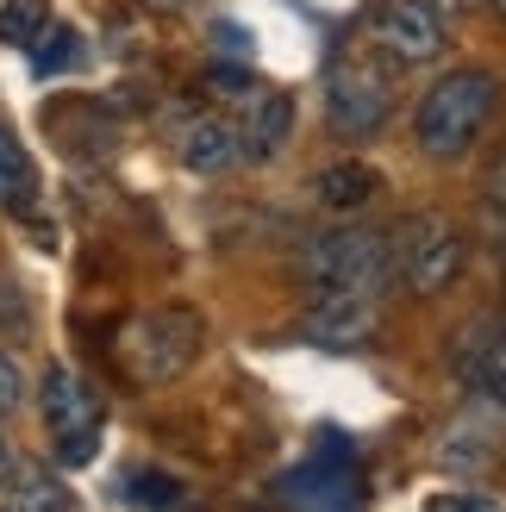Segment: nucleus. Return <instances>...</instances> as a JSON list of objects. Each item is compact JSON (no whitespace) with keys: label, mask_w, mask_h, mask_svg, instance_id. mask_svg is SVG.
Masks as SVG:
<instances>
[{"label":"nucleus","mask_w":506,"mask_h":512,"mask_svg":"<svg viewBox=\"0 0 506 512\" xmlns=\"http://www.w3.org/2000/svg\"><path fill=\"white\" fill-rule=\"evenodd\" d=\"M500 107V82L488 69H450L444 82L425 88L419 113H413V138L425 157H463V150H475V138L488 132V119Z\"/></svg>","instance_id":"obj_1"},{"label":"nucleus","mask_w":506,"mask_h":512,"mask_svg":"<svg viewBox=\"0 0 506 512\" xmlns=\"http://www.w3.org/2000/svg\"><path fill=\"white\" fill-rule=\"evenodd\" d=\"M200 356V313L194 306H150V313L125 319L113 338V363L132 388H163Z\"/></svg>","instance_id":"obj_2"},{"label":"nucleus","mask_w":506,"mask_h":512,"mask_svg":"<svg viewBox=\"0 0 506 512\" xmlns=\"http://www.w3.org/2000/svg\"><path fill=\"white\" fill-rule=\"evenodd\" d=\"M388 275H394V232H375V225H332L300 250V281L313 300L344 288H382Z\"/></svg>","instance_id":"obj_3"},{"label":"nucleus","mask_w":506,"mask_h":512,"mask_svg":"<svg viewBox=\"0 0 506 512\" xmlns=\"http://www.w3.org/2000/svg\"><path fill=\"white\" fill-rule=\"evenodd\" d=\"M463 263H469V238L444 213H413L394 225V275L407 294H419V300L450 294Z\"/></svg>","instance_id":"obj_4"},{"label":"nucleus","mask_w":506,"mask_h":512,"mask_svg":"<svg viewBox=\"0 0 506 512\" xmlns=\"http://www.w3.org/2000/svg\"><path fill=\"white\" fill-rule=\"evenodd\" d=\"M325 113L344 138H369L382 132L388 113H394V75L382 69V50H344L325 75Z\"/></svg>","instance_id":"obj_5"},{"label":"nucleus","mask_w":506,"mask_h":512,"mask_svg":"<svg viewBox=\"0 0 506 512\" xmlns=\"http://www.w3.org/2000/svg\"><path fill=\"white\" fill-rule=\"evenodd\" d=\"M38 413H44V431L57 456L75 469V463H94L100 450V394L88 388L69 363H50L44 381H38Z\"/></svg>","instance_id":"obj_6"},{"label":"nucleus","mask_w":506,"mask_h":512,"mask_svg":"<svg viewBox=\"0 0 506 512\" xmlns=\"http://www.w3.org/2000/svg\"><path fill=\"white\" fill-rule=\"evenodd\" d=\"M369 44L394 63H438L450 50V32H444V13L432 0H375L369 7Z\"/></svg>","instance_id":"obj_7"},{"label":"nucleus","mask_w":506,"mask_h":512,"mask_svg":"<svg viewBox=\"0 0 506 512\" xmlns=\"http://www.w3.org/2000/svg\"><path fill=\"white\" fill-rule=\"evenodd\" d=\"M375 325H382L375 288H344V294H319L300 331H307V344H319V350H357V344L375 338Z\"/></svg>","instance_id":"obj_8"},{"label":"nucleus","mask_w":506,"mask_h":512,"mask_svg":"<svg viewBox=\"0 0 506 512\" xmlns=\"http://www.w3.org/2000/svg\"><path fill=\"white\" fill-rule=\"evenodd\" d=\"M175 150H182V163L200 169V175L232 169V163L244 157L238 119H225V113H194V119H182V132H175Z\"/></svg>","instance_id":"obj_9"},{"label":"nucleus","mask_w":506,"mask_h":512,"mask_svg":"<svg viewBox=\"0 0 506 512\" xmlns=\"http://www.w3.org/2000/svg\"><path fill=\"white\" fill-rule=\"evenodd\" d=\"M288 132H294V94H282V88H263L257 100L244 107V125H238V138H244V157H275V150L288 144Z\"/></svg>","instance_id":"obj_10"},{"label":"nucleus","mask_w":506,"mask_h":512,"mask_svg":"<svg viewBox=\"0 0 506 512\" xmlns=\"http://www.w3.org/2000/svg\"><path fill=\"white\" fill-rule=\"evenodd\" d=\"M0 500H7V512H75V494L44 463H19Z\"/></svg>","instance_id":"obj_11"},{"label":"nucleus","mask_w":506,"mask_h":512,"mask_svg":"<svg viewBox=\"0 0 506 512\" xmlns=\"http://www.w3.org/2000/svg\"><path fill=\"white\" fill-rule=\"evenodd\" d=\"M313 188H319V207H332V213H357V207H369V200L382 194V175H375L369 163H332Z\"/></svg>","instance_id":"obj_12"},{"label":"nucleus","mask_w":506,"mask_h":512,"mask_svg":"<svg viewBox=\"0 0 506 512\" xmlns=\"http://www.w3.org/2000/svg\"><path fill=\"white\" fill-rule=\"evenodd\" d=\"M0 207L7 213H32L38 207V169L25 157V144L0 125Z\"/></svg>","instance_id":"obj_13"},{"label":"nucleus","mask_w":506,"mask_h":512,"mask_svg":"<svg viewBox=\"0 0 506 512\" xmlns=\"http://www.w3.org/2000/svg\"><path fill=\"white\" fill-rule=\"evenodd\" d=\"M50 32V7L44 0H0V44L7 50H32Z\"/></svg>","instance_id":"obj_14"},{"label":"nucleus","mask_w":506,"mask_h":512,"mask_svg":"<svg viewBox=\"0 0 506 512\" xmlns=\"http://www.w3.org/2000/svg\"><path fill=\"white\" fill-rule=\"evenodd\" d=\"M463 375H469V381H475L482 394L506 400V325H500V331H488V338H482V350H475V356H463Z\"/></svg>","instance_id":"obj_15"},{"label":"nucleus","mask_w":506,"mask_h":512,"mask_svg":"<svg viewBox=\"0 0 506 512\" xmlns=\"http://www.w3.org/2000/svg\"><path fill=\"white\" fill-rule=\"evenodd\" d=\"M75 63H82V32L50 19V32L32 44V69H38V75H63V69H75Z\"/></svg>","instance_id":"obj_16"},{"label":"nucleus","mask_w":506,"mask_h":512,"mask_svg":"<svg viewBox=\"0 0 506 512\" xmlns=\"http://www.w3.org/2000/svg\"><path fill=\"white\" fill-rule=\"evenodd\" d=\"M207 94H213V100H238V107H250V100L263 94V82H257L250 69H225V63H213V69H207Z\"/></svg>","instance_id":"obj_17"},{"label":"nucleus","mask_w":506,"mask_h":512,"mask_svg":"<svg viewBox=\"0 0 506 512\" xmlns=\"http://www.w3.org/2000/svg\"><path fill=\"white\" fill-rule=\"evenodd\" d=\"M19 406H25V369L13 350H0V419H13Z\"/></svg>","instance_id":"obj_18"},{"label":"nucleus","mask_w":506,"mask_h":512,"mask_svg":"<svg viewBox=\"0 0 506 512\" xmlns=\"http://www.w3.org/2000/svg\"><path fill=\"white\" fill-rule=\"evenodd\" d=\"M488 232H494V238H506V163H500L494 188H488Z\"/></svg>","instance_id":"obj_19"},{"label":"nucleus","mask_w":506,"mask_h":512,"mask_svg":"<svg viewBox=\"0 0 506 512\" xmlns=\"http://www.w3.org/2000/svg\"><path fill=\"white\" fill-rule=\"evenodd\" d=\"M0 319H7V325H19V331H32V313H25V306H19L13 281H0Z\"/></svg>","instance_id":"obj_20"},{"label":"nucleus","mask_w":506,"mask_h":512,"mask_svg":"<svg viewBox=\"0 0 506 512\" xmlns=\"http://www.w3.org/2000/svg\"><path fill=\"white\" fill-rule=\"evenodd\" d=\"M225 50H238V57H250V32H244V25H219V32H213Z\"/></svg>","instance_id":"obj_21"},{"label":"nucleus","mask_w":506,"mask_h":512,"mask_svg":"<svg viewBox=\"0 0 506 512\" xmlns=\"http://www.w3.org/2000/svg\"><path fill=\"white\" fill-rule=\"evenodd\" d=\"M13 469H19V456H13V444L0 438V494H7V481H13Z\"/></svg>","instance_id":"obj_22"},{"label":"nucleus","mask_w":506,"mask_h":512,"mask_svg":"<svg viewBox=\"0 0 506 512\" xmlns=\"http://www.w3.org/2000/svg\"><path fill=\"white\" fill-rule=\"evenodd\" d=\"M432 7H438V0H432ZM444 7H463V0H444Z\"/></svg>","instance_id":"obj_23"},{"label":"nucleus","mask_w":506,"mask_h":512,"mask_svg":"<svg viewBox=\"0 0 506 512\" xmlns=\"http://www.w3.org/2000/svg\"><path fill=\"white\" fill-rule=\"evenodd\" d=\"M494 7H500V13H506V0H494Z\"/></svg>","instance_id":"obj_24"},{"label":"nucleus","mask_w":506,"mask_h":512,"mask_svg":"<svg viewBox=\"0 0 506 512\" xmlns=\"http://www.w3.org/2000/svg\"><path fill=\"white\" fill-rule=\"evenodd\" d=\"M0 512H7V500H0Z\"/></svg>","instance_id":"obj_25"}]
</instances>
